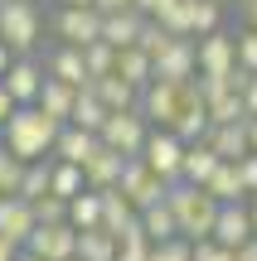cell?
<instances>
[{
    "instance_id": "44",
    "label": "cell",
    "mask_w": 257,
    "mask_h": 261,
    "mask_svg": "<svg viewBox=\"0 0 257 261\" xmlns=\"http://www.w3.org/2000/svg\"><path fill=\"white\" fill-rule=\"evenodd\" d=\"M243 107H248V121H257V73L248 77V87H243Z\"/></svg>"
},
{
    "instance_id": "11",
    "label": "cell",
    "mask_w": 257,
    "mask_h": 261,
    "mask_svg": "<svg viewBox=\"0 0 257 261\" xmlns=\"http://www.w3.org/2000/svg\"><path fill=\"white\" fill-rule=\"evenodd\" d=\"M25 252H34L39 261H73V256H78V227H73V223L39 227V232L29 237Z\"/></svg>"
},
{
    "instance_id": "47",
    "label": "cell",
    "mask_w": 257,
    "mask_h": 261,
    "mask_svg": "<svg viewBox=\"0 0 257 261\" xmlns=\"http://www.w3.org/2000/svg\"><path fill=\"white\" fill-rule=\"evenodd\" d=\"M102 15H122V10H136V0H97Z\"/></svg>"
},
{
    "instance_id": "18",
    "label": "cell",
    "mask_w": 257,
    "mask_h": 261,
    "mask_svg": "<svg viewBox=\"0 0 257 261\" xmlns=\"http://www.w3.org/2000/svg\"><path fill=\"white\" fill-rule=\"evenodd\" d=\"M209 145H214V155H219V160L238 165V160H248V155H252V130H248V121L214 126V130H209Z\"/></svg>"
},
{
    "instance_id": "31",
    "label": "cell",
    "mask_w": 257,
    "mask_h": 261,
    "mask_svg": "<svg viewBox=\"0 0 257 261\" xmlns=\"http://www.w3.org/2000/svg\"><path fill=\"white\" fill-rule=\"evenodd\" d=\"M107 116H112V112L97 102V92H78V107H73V121H68V126H83V130H92V136H102Z\"/></svg>"
},
{
    "instance_id": "2",
    "label": "cell",
    "mask_w": 257,
    "mask_h": 261,
    "mask_svg": "<svg viewBox=\"0 0 257 261\" xmlns=\"http://www.w3.org/2000/svg\"><path fill=\"white\" fill-rule=\"evenodd\" d=\"M165 203H170L184 242H209V237H214V223H219V208L223 203L209 194V189H199V184H170Z\"/></svg>"
},
{
    "instance_id": "26",
    "label": "cell",
    "mask_w": 257,
    "mask_h": 261,
    "mask_svg": "<svg viewBox=\"0 0 257 261\" xmlns=\"http://www.w3.org/2000/svg\"><path fill=\"white\" fill-rule=\"evenodd\" d=\"M141 227H146V237H151V247H165V242H175V237H180V223H175L170 203L146 208V213H141Z\"/></svg>"
},
{
    "instance_id": "52",
    "label": "cell",
    "mask_w": 257,
    "mask_h": 261,
    "mask_svg": "<svg viewBox=\"0 0 257 261\" xmlns=\"http://www.w3.org/2000/svg\"><path fill=\"white\" fill-rule=\"evenodd\" d=\"M243 15H248V29H257V0H248V5H243Z\"/></svg>"
},
{
    "instance_id": "32",
    "label": "cell",
    "mask_w": 257,
    "mask_h": 261,
    "mask_svg": "<svg viewBox=\"0 0 257 261\" xmlns=\"http://www.w3.org/2000/svg\"><path fill=\"white\" fill-rule=\"evenodd\" d=\"M160 19V29L165 34H175V39H194V0H175L165 15H155Z\"/></svg>"
},
{
    "instance_id": "29",
    "label": "cell",
    "mask_w": 257,
    "mask_h": 261,
    "mask_svg": "<svg viewBox=\"0 0 257 261\" xmlns=\"http://www.w3.org/2000/svg\"><path fill=\"white\" fill-rule=\"evenodd\" d=\"M54 194V160H39V165L25 169V184H19V198L25 203H39V198Z\"/></svg>"
},
{
    "instance_id": "12",
    "label": "cell",
    "mask_w": 257,
    "mask_h": 261,
    "mask_svg": "<svg viewBox=\"0 0 257 261\" xmlns=\"http://www.w3.org/2000/svg\"><path fill=\"white\" fill-rule=\"evenodd\" d=\"M44 83H49V73H44V63H34V58H15L10 73H5V92L15 97V107H34L39 92H44Z\"/></svg>"
},
{
    "instance_id": "5",
    "label": "cell",
    "mask_w": 257,
    "mask_h": 261,
    "mask_svg": "<svg viewBox=\"0 0 257 261\" xmlns=\"http://www.w3.org/2000/svg\"><path fill=\"white\" fill-rule=\"evenodd\" d=\"M151 130L155 126L146 121L141 112H112V116H107V126H102V145L116 150V155H126V160H141Z\"/></svg>"
},
{
    "instance_id": "21",
    "label": "cell",
    "mask_w": 257,
    "mask_h": 261,
    "mask_svg": "<svg viewBox=\"0 0 257 261\" xmlns=\"http://www.w3.org/2000/svg\"><path fill=\"white\" fill-rule=\"evenodd\" d=\"M34 107H39L44 116H54L58 126H68V121H73V107H78V87H68V83H58V77H49Z\"/></svg>"
},
{
    "instance_id": "55",
    "label": "cell",
    "mask_w": 257,
    "mask_h": 261,
    "mask_svg": "<svg viewBox=\"0 0 257 261\" xmlns=\"http://www.w3.org/2000/svg\"><path fill=\"white\" fill-rule=\"evenodd\" d=\"M19 261H39V256H34V252H19Z\"/></svg>"
},
{
    "instance_id": "57",
    "label": "cell",
    "mask_w": 257,
    "mask_h": 261,
    "mask_svg": "<svg viewBox=\"0 0 257 261\" xmlns=\"http://www.w3.org/2000/svg\"><path fill=\"white\" fill-rule=\"evenodd\" d=\"M34 5H39V0H34Z\"/></svg>"
},
{
    "instance_id": "19",
    "label": "cell",
    "mask_w": 257,
    "mask_h": 261,
    "mask_svg": "<svg viewBox=\"0 0 257 261\" xmlns=\"http://www.w3.org/2000/svg\"><path fill=\"white\" fill-rule=\"evenodd\" d=\"M141 29H146V15H141V10L107 15L102 19V44H112L116 54H122V48H136V44H141Z\"/></svg>"
},
{
    "instance_id": "38",
    "label": "cell",
    "mask_w": 257,
    "mask_h": 261,
    "mask_svg": "<svg viewBox=\"0 0 257 261\" xmlns=\"http://www.w3.org/2000/svg\"><path fill=\"white\" fill-rule=\"evenodd\" d=\"M34 218H39V227L68 223V203H63V198H54V194H49V198H39V203H34Z\"/></svg>"
},
{
    "instance_id": "35",
    "label": "cell",
    "mask_w": 257,
    "mask_h": 261,
    "mask_svg": "<svg viewBox=\"0 0 257 261\" xmlns=\"http://www.w3.org/2000/svg\"><path fill=\"white\" fill-rule=\"evenodd\" d=\"M25 160H19V155H10V150L5 145H0V198H5V194H19V184H25Z\"/></svg>"
},
{
    "instance_id": "10",
    "label": "cell",
    "mask_w": 257,
    "mask_h": 261,
    "mask_svg": "<svg viewBox=\"0 0 257 261\" xmlns=\"http://www.w3.org/2000/svg\"><path fill=\"white\" fill-rule=\"evenodd\" d=\"M34 232H39L34 203H25L19 194H5V198H0V237H5V242H15L19 252H25Z\"/></svg>"
},
{
    "instance_id": "50",
    "label": "cell",
    "mask_w": 257,
    "mask_h": 261,
    "mask_svg": "<svg viewBox=\"0 0 257 261\" xmlns=\"http://www.w3.org/2000/svg\"><path fill=\"white\" fill-rule=\"evenodd\" d=\"M63 10H97V0H58Z\"/></svg>"
},
{
    "instance_id": "20",
    "label": "cell",
    "mask_w": 257,
    "mask_h": 261,
    "mask_svg": "<svg viewBox=\"0 0 257 261\" xmlns=\"http://www.w3.org/2000/svg\"><path fill=\"white\" fill-rule=\"evenodd\" d=\"M87 92H97V102H102L107 112H141V92H136L126 77H116V73L112 77H97Z\"/></svg>"
},
{
    "instance_id": "7",
    "label": "cell",
    "mask_w": 257,
    "mask_h": 261,
    "mask_svg": "<svg viewBox=\"0 0 257 261\" xmlns=\"http://www.w3.org/2000/svg\"><path fill=\"white\" fill-rule=\"evenodd\" d=\"M184 150H190V145H184L175 130H151V140H146L141 160L165 179V184H180V174H184Z\"/></svg>"
},
{
    "instance_id": "9",
    "label": "cell",
    "mask_w": 257,
    "mask_h": 261,
    "mask_svg": "<svg viewBox=\"0 0 257 261\" xmlns=\"http://www.w3.org/2000/svg\"><path fill=\"white\" fill-rule=\"evenodd\" d=\"M199 77V39H170L155 58V83H194Z\"/></svg>"
},
{
    "instance_id": "58",
    "label": "cell",
    "mask_w": 257,
    "mask_h": 261,
    "mask_svg": "<svg viewBox=\"0 0 257 261\" xmlns=\"http://www.w3.org/2000/svg\"><path fill=\"white\" fill-rule=\"evenodd\" d=\"M73 261H78V256H73Z\"/></svg>"
},
{
    "instance_id": "14",
    "label": "cell",
    "mask_w": 257,
    "mask_h": 261,
    "mask_svg": "<svg viewBox=\"0 0 257 261\" xmlns=\"http://www.w3.org/2000/svg\"><path fill=\"white\" fill-rule=\"evenodd\" d=\"M257 237V227H252V208L248 203H223L219 208V223H214V242L219 247H248Z\"/></svg>"
},
{
    "instance_id": "24",
    "label": "cell",
    "mask_w": 257,
    "mask_h": 261,
    "mask_svg": "<svg viewBox=\"0 0 257 261\" xmlns=\"http://www.w3.org/2000/svg\"><path fill=\"white\" fill-rule=\"evenodd\" d=\"M136 218H141V213L131 208V198H126L122 189H107V194H102V227L112 237H122V227H131Z\"/></svg>"
},
{
    "instance_id": "37",
    "label": "cell",
    "mask_w": 257,
    "mask_h": 261,
    "mask_svg": "<svg viewBox=\"0 0 257 261\" xmlns=\"http://www.w3.org/2000/svg\"><path fill=\"white\" fill-rule=\"evenodd\" d=\"M170 39H175V34H165V29H160V19H146V29H141V44H136V48H146L151 58H160Z\"/></svg>"
},
{
    "instance_id": "15",
    "label": "cell",
    "mask_w": 257,
    "mask_h": 261,
    "mask_svg": "<svg viewBox=\"0 0 257 261\" xmlns=\"http://www.w3.org/2000/svg\"><path fill=\"white\" fill-rule=\"evenodd\" d=\"M44 73H49V77H58V83H68V87H78V92H87V87H92V77H87V63H83V48H68V44L49 48Z\"/></svg>"
},
{
    "instance_id": "49",
    "label": "cell",
    "mask_w": 257,
    "mask_h": 261,
    "mask_svg": "<svg viewBox=\"0 0 257 261\" xmlns=\"http://www.w3.org/2000/svg\"><path fill=\"white\" fill-rule=\"evenodd\" d=\"M0 261H19V247L5 242V237H0Z\"/></svg>"
},
{
    "instance_id": "45",
    "label": "cell",
    "mask_w": 257,
    "mask_h": 261,
    "mask_svg": "<svg viewBox=\"0 0 257 261\" xmlns=\"http://www.w3.org/2000/svg\"><path fill=\"white\" fill-rule=\"evenodd\" d=\"M175 0H136V10H141L146 19H155V15H165V10H170Z\"/></svg>"
},
{
    "instance_id": "48",
    "label": "cell",
    "mask_w": 257,
    "mask_h": 261,
    "mask_svg": "<svg viewBox=\"0 0 257 261\" xmlns=\"http://www.w3.org/2000/svg\"><path fill=\"white\" fill-rule=\"evenodd\" d=\"M10 63H15V54L5 48V39H0V83H5V73H10Z\"/></svg>"
},
{
    "instance_id": "13",
    "label": "cell",
    "mask_w": 257,
    "mask_h": 261,
    "mask_svg": "<svg viewBox=\"0 0 257 261\" xmlns=\"http://www.w3.org/2000/svg\"><path fill=\"white\" fill-rule=\"evenodd\" d=\"M238 68V34H209L199 39V73L204 77H228Z\"/></svg>"
},
{
    "instance_id": "40",
    "label": "cell",
    "mask_w": 257,
    "mask_h": 261,
    "mask_svg": "<svg viewBox=\"0 0 257 261\" xmlns=\"http://www.w3.org/2000/svg\"><path fill=\"white\" fill-rule=\"evenodd\" d=\"M238 68L257 73V29H243L238 34Z\"/></svg>"
},
{
    "instance_id": "51",
    "label": "cell",
    "mask_w": 257,
    "mask_h": 261,
    "mask_svg": "<svg viewBox=\"0 0 257 261\" xmlns=\"http://www.w3.org/2000/svg\"><path fill=\"white\" fill-rule=\"evenodd\" d=\"M238 261H257V237H252L248 247H238Z\"/></svg>"
},
{
    "instance_id": "22",
    "label": "cell",
    "mask_w": 257,
    "mask_h": 261,
    "mask_svg": "<svg viewBox=\"0 0 257 261\" xmlns=\"http://www.w3.org/2000/svg\"><path fill=\"white\" fill-rule=\"evenodd\" d=\"M116 77H126L136 92H146V87L155 83V58L146 54V48H122V54H116Z\"/></svg>"
},
{
    "instance_id": "1",
    "label": "cell",
    "mask_w": 257,
    "mask_h": 261,
    "mask_svg": "<svg viewBox=\"0 0 257 261\" xmlns=\"http://www.w3.org/2000/svg\"><path fill=\"white\" fill-rule=\"evenodd\" d=\"M58 130H63V126H58L54 116H44L39 107H19V112L5 121V130H0V136H5L0 145H5L10 155H19L25 165H39V160L54 155Z\"/></svg>"
},
{
    "instance_id": "39",
    "label": "cell",
    "mask_w": 257,
    "mask_h": 261,
    "mask_svg": "<svg viewBox=\"0 0 257 261\" xmlns=\"http://www.w3.org/2000/svg\"><path fill=\"white\" fill-rule=\"evenodd\" d=\"M151 261H194V242H184V237H175V242L155 247Z\"/></svg>"
},
{
    "instance_id": "56",
    "label": "cell",
    "mask_w": 257,
    "mask_h": 261,
    "mask_svg": "<svg viewBox=\"0 0 257 261\" xmlns=\"http://www.w3.org/2000/svg\"><path fill=\"white\" fill-rule=\"evenodd\" d=\"M243 5H248V0H243Z\"/></svg>"
},
{
    "instance_id": "17",
    "label": "cell",
    "mask_w": 257,
    "mask_h": 261,
    "mask_svg": "<svg viewBox=\"0 0 257 261\" xmlns=\"http://www.w3.org/2000/svg\"><path fill=\"white\" fill-rule=\"evenodd\" d=\"M97 150H102V136H92V130H83V126H63L58 130V145H54V160H63V165H87Z\"/></svg>"
},
{
    "instance_id": "42",
    "label": "cell",
    "mask_w": 257,
    "mask_h": 261,
    "mask_svg": "<svg viewBox=\"0 0 257 261\" xmlns=\"http://www.w3.org/2000/svg\"><path fill=\"white\" fill-rule=\"evenodd\" d=\"M151 237H141V242H122V252H116V261H151Z\"/></svg>"
},
{
    "instance_id": "46",
    "label": "cell",
    "mask_w": 257,
    "mask_h": 261,
    "mask_svg": "<svg viewBox=\"0 0 257 261\" xmlns=\"http://www.w3.org/2000/svg\"><path fill=\"white\" fill-rule=\"evenodd\" d=\"M15 112H19V107H15V97H10V92H5V83H0V130H5V121H10Z\"/></svg>"
},
{
    "instance_id": "33",
    "label": "cell",
    "mask_w": 257,
    "mask_h": 261,
    "mask_svg": "<svg viewBox=\"0 0 257 261\" xmlns=\"http://www.w3.org/2000/svg\"><path fill=\"white\" fill-rule=\"evenodd\" d=\"M209 107V121L214 126H233V121H248V107H243V92H223V97H214V102H204Z\"/></svg>"
},
{
    "instance_id": "3",
    "label": "cell",
    "mask_w": 257,
    "mask_h": 261,
    "mask_svg": "<svg viewBox=\"0 0 257 261\" xmlns=\"http://www.w3.org/2000/svg\"><path fill=\"white\" fill-rule=\"evenodd\" d=\"M0 39L15 58H34L44 39V15L34 0H0Z\"/></svg>"
},
{
    "instance_id": "27",
    "label": "cell",
    "mask_w": 257,
    "mask_h": 261,
    "mask_svg": "<svg viewBox=\"0 0 257 261\" xmlns=\"http://www.w3.org/2000/svg\"><path fill=\"white\" fill-rule=\"evenodd\" d=\"M122 242H116L107 227H92V232H78V261H116Z\"/></svg>"
},
{
    "instance_id": "53",
    "label": "cell",
    "mask_w": 257,
    "mask_h": 261,
    "mask_svg": "<svg viewBox=\"0 0 257 261\" xmlns=\"http://www.w3.org/2000/svg\"><path fill=\"white\" fill-rule=\"evenodd\" d=\"M248 208H252V227H257V194H252V198H248Z\"/></svg>"
},
{
    "instance_id": "25",
    "label": "cell",
    "mask_w": 257,
    "mask_h": 261,
    "mask_svg": "<svg viewBox=\"0 0 257 261\" xmlns=\"http://www.w3.org/2000/svg\"><path fill=\"white\" fill-rule=\"evenodd\" d=\"M204 189H209V194L219 198V203H248V189H243V174H238V165H228V160H223V165L214 169V179H209Z\"/></svg>"
},
{
    "instance_id": "8",
    "label": "cell",
    "mask_w": 257,
    "mask_h": 261,
    "mask_svg": "<svg viewBox=\"0 0 257 261\" xmlns=\"http://www.w3.org/2000/svg\"><path fill=\"white\" fill-rule=\"evenodd\" d=\"M122 189L126 198H131V208L136 213H146V208H155V203H165V194H170V184H165L160 174H155L151 165H146V160H131V165H126V174H122Z\"/></svg>"
},
{
    "instance_id": "16",
    "label": "cell",
    "mask_w": 257,
    "mask_h": 261,
    "mask_svg": "<svg viewBox=\"0 0 257 261\" xmlns=\"http://www.w3.org/2000/svg\"><path fill=\"white\" fill-rule=\"evenodd\" d=\"M126 165H131L126 155H116V150H107V145H102V150H97V155L83 165L87 189H92V194H107V189H116V184H122V174H126Z\"/></svg>"
},
{
    "instance_id": "28",
    "label": "cell",
    "mask_w": 257,
    "mask_h": 261,
    "mask_svg": "<svg viewBox=\"0 0 257 261\" xmlns=\"http://www.w3.org/2000/svg\"><path fill=\"white\" fill-rule=\"evenodd\" d=\"M68 223L78 227V232H92V227H102V194H78L73 203H68Z\"/></svg>"
},
{
    "instance_id": "54",
    "label": "cell",
    "mask_w": 257,
    "mask_h": 261,
    "mask_svg": "<svg viewBox=\"0 0 257 261\" xmlns=\"http://www.w3.org/2000/svg\"><path fill=\"white\" fill-rule=\"evenodd\" d=\"M248 130H252V155H257V121H248Z\"/></svg>"
},
{
    "instance_id": "6",
    "label": "cell",
    "mask_w": 257,
    "mask_h": 261,
    "mask_svg": "<svg viewBox=\"0 0 257 261\" xmlns=\"http://www.w3.org/2000/svg\"><path fill=\"white\" fill-rule=\"evenodd\" d=\"M102 10H63L58 5V15H54V34H58V44H68V48H92V44H102Z\"/></svg>"
},
{
    "instance_id": "36",
    "label": "cell",
    "mask_w": 257,
    "mask_h": 261,
    "mask_svg": "<svg viewBox=\"0 0 257 261\" xmlns=\"http://www.w3.org/2000/svg\"><path fill=\"white\" fill-rule=\"evenodd\" d=\"M219 19H223V5H219V0H194V39L219 34Z\"/></svg>"
},
{
    "instance_id": "34",
    "label": "cell",
    "mask_w": 257,
    "mask_h": 261,
    "mask_svg": "<svg viewBox=\"0 0 257 261\" xmlns=\"http://www.w3.org/2000/svg\"><path fill=\"white\" fill-rule=\"evenodd\" d=\"M83 63H87V77H112L116 73V48L112 44H92V48H83Z\"/></svg>"
},
{
    "instance_id": "4",
    "label": "cell",
    "mask_w": 257,
    "mask_h": 261,
    "mask_svg": "<svg viewBox=\"0 0 257 261\" xmlns=\"http://www.w3.org/2000/svg\"><path fill=\"white\" fill-rule=\"evenodd\" d=\"M190 92H194V83H151L141 92V116L155 130H175L180 112L190 107Z\"/></svg>"
},
{
    "instance_id": "30",
    "label": "cell",
    "mask_w": 257,
    "mask_h": 261,
    "mask_svg": "<svg viewBox=\"0 0 257 261\" xmlns=\"http://www.w3.org/2000/svg\"><path fill=\"white\" fill-rule=\"evenodd\" d=\"M78 194H87V174H83V165H63V160H54V198L73 203Z\"/></svg>"
},
{
    "instance_id": "41",
    "label": "cell",
    "mask_w": 257,
    "mask_h": 261,
    "mask_svg": "<svg viewBox=\"0 0 257 261\" xmlns=\"http://www.w3.org/2000/svg\"><path fill=\"white\" fill-rule=\"evenodd\" d=\"M194 261H238V252L233 247H219L209 237V242H194Z\"/></svg>"
},
{
    "instance_id": "23",
    "label": "cell",
    "mask_w": 257,
    "mask_h": 261,
    "mask_svg": "<svg viewBox=\"0 0 257 261\" xmlns=\"http://www.w3.org/2000/svg\"><path fill=\"white\" fill-rule=\"evenodd\" d=\"M219 165H223V160L214 155V145H209V140H199V145L184 150V174H180V184H199V189H204Z\"/></svg>"
},
{
    "instance_id": "43",
    "label": "cell",
    "mask_w": 257,
    "mask_h": 261,
    "mask_svg": "<svg viewBox=\"0 0 257 261\" xmlns=\"http://www.w3.org/2000/svg\"><path fill=\"white\" fill-rule=\"evenodd\" d=\"M238 174H243V189H248V198H252V194H257V155L238 160Z\"/></svg>"
}]
</instances>
